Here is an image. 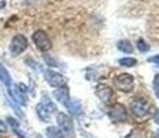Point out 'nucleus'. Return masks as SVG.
<instances>
[{
    "label": "nucleus",
    "instance_id": "nucleus-20",
    "mask_svg": "<svg viewBox=\"0 0 159 138\" xmlns=\"http://www.w3.org/2000/svg\"><path fill=\"white\" fill-rule=\"evenodd\" d=\"M7 133V126H6L4 122L0 120V136H3V134Z\"/></svg>",
    "mask_w": 159,
    "mask_h": 138
},
{
    "label": "nucleus",
    "instance_id": "nucleus-16",
    "mask_svg": "<svg viewBox=\"0 0 159 138\" xmlns=\"http://www.w3.org/2000/svg\"><path fill=\"white\" fill-rule=\"evenodd\" d=\"M47 137L48 138H61L62 136H61L60 130H57L56 127H48L47 128Z\"/></svg>",
    "mask_w": 159,
    "mask_h": 138
},
{
    "label": "nucleus",
    "instance_id": "nucleus-15",
    "mask_svg": "<svg viewBox=\"0 0 159 138\" xmlns=\"http://www.w3.org/2000/svg\"><path fill=\"white\" fill-rule=\"evenodd\" d=\"M119 64H120L122 66L131 68V66H134L137 64V61L134 60V58H131V57H126V58H120V60H119Z\"/></svg>",
    "mask_w": 159,
    "mask_h": 138
},
{
    "label": "nucleus",
    "instance_id": "nucleus-2",
    "mask_svg": "<svg viewBox=\"0 0 159 138\" xmlns=\"http://www.w3.org/2000/svg\"><path fill=\"white\" fill-rule=\"evenodd\" d=\"M130 110L133 113L134 118L137 119H144L151 112V105L143 98H134L130 104Z\"/></svg>",
    "mask_w": 159,
    "mask_h": 138
},
{
    "label": "nucleus",
    "instance_id": "nucleus-6",
    "mask_svg": "<svg viewBox=\"0 0 159 138\" xmlns=\"http://www.w3.org/2000/svg\"><path fill=\"white\" fill-rule=\"evenodd\" d=\"M108 115H109V118H111V120H114V122H127V119H129L127 110L122 104H115V105H112Z\"/></svg>",
    "mask_w": 159,
    "mask_h": 138
},
{
    "label": "nucleus",
    "instance_id": "nucleus-8",
    "mask_svg": "<svg viewBox=\"0 0 159 138\" xmlns=\"http://www.w3.org/2000/svg\"><path fill=\"white\" fill-rule=\"evenodd\" d=\"M96 94H97V97L100 98V100H102V101H109L112 98V96H114V91H112V88L109 87V86H107V84H98L96 87Z\"/></svg>",
    "mask_w": 159,
    "mask_h": 138
},
{
    "label": "nucleus",
    "instance_id": "nucleus-11",
    "mask_svg": "<svg viewBox=\"0 0 159 138\" xmlns=\"http://www.w3.org/2000/svg\"><path fill=\"white\" fill-rule=\"evenodd\" d=\"M54 97L57 98L60 102L65 104L66 101L69 100V88L66 87V86H64V87H60L57 88L56 91H54Z\"/></svg>",
    "mask_w": 159,
    "mask_h": 138
},
{
    "label": "nucleus",
    "instance_id": "nucleus-14",
    "mask_svg": "<svg viewBox=\"0 0 159 138\" xmlns=\"http://www.w3.org/2000/svg\"><path fill=\"white\" fill-rule=\"evenodd\" d=\"M7 122H8V124H10L11 127H13V130L15 131V134H17L18 137H20V138H26V137L22 134V131H21L20 126H18V122L15 120L14 118H11V116H8V118H7Z\"/></svg>",
    "mask_w": 159,
    "mask_h": 138
},
{
    "label": "nucleus",
    "instance_id": "nucleus-21",
    "mask_svg": "<svg viewBox=\"0 0 159 138\" xmlns=\"http://www.w3.org/2000/svg\"><path fill=\"white\" fill-rule=\"evenodd\" d=\"M148 62H152V64H157V65L159 66V54L154 55V57H149L148 58Z\"/></svg>",
    "mask_w": 159,
    "mask_h": 138
},
{
    "label": "nucleus",
    "instance_id": "nucleus-9",
    "mask_svg": "<svg viewBox=\"0 0 159 138\" xmlns=\"http://www.w3.org/2000/svg\"><path fill=\"white\" fill-rule=\"evenodd\" d=\"M64 105L66 106V109H68L73 116H79V115H82V110H83V108H82L80 101L76 100V98H73V100H71V98H69V100L66 101V102L64 104Z\"/></svg>",
    "mask_w": 159,
    "mask_h": 138
},
{
    "label": "nucleus",
    "instance_id": "nucleus-22",
    "mask_svg": "<svg viewBox=\"0 0 159 138\" xmlns=\"http://www.w3.org/2000/svg\"><path fill=\"white\" fill-rule=\"evenodd\" d=\"M154 120L157 122V123L159 124V109L157 110V113H155V116H154Z\"/></svg>",
    "mask_w": 159,
    "mask_h": 138
},
{
    "label": "nucleus",
    "instance_id": "nucleus-4",
    "mask_svg": "<svg viewBox=\"0 0 159 138\" xmlns=\"http://www.w3.org/2000/svg\"><path fill=\"white\" fill-rule=\"evenodd\" d=\"M28 47V40H26L25 36L22 35H15L13 39H11L10 43V51L13 55H20L22 54L24 51Z\"/></svg>",
    "mask_w": 159,
    "mask_h": 138
},
{
    "label": "nucleus",
    "instance_id": "nucleus-7",
    "mask_svg": "<svg viewBox=\"0 0 159 138\" xmlns=\"http://www.w3.org/2000/svg\"><path fill=\"white\" fill-rule=\"evenodd\" d=\"M44 76H46V80H47V83L51 86V87H64L66 83V79L64 78L61 73L58 72H54V70L51 69H47L44 70Z\"/></svg>",
    "mask_w": 159,
    "mask_h": 138
},
{
    "label": "nucleus",
    "instance_id": "nucleus-19",
    "mask_svg": "<svg viewBox=\"0 0 159 138\" xmlns=\"http://www.w3.org/2000/svg\"><path fill=\"white\" fill-rule=\"evenodd\" d=\"M44 61H46V62H47L50 66H58V65H60V64H58L57 61L54 60V58H50L48 55H44ZM58 68H60V66H58Z\"/></svg>",
    "mask_w": 159,
    "mask_h": 138
},
{
    "label": "nucleus",
    "instance_id": "nucleus-10",
    "mask_svg": "<svg viewBox=\"0 0 159 138\" xmlns=\"http://www.w3.org/2000/svg\"><path fill=\"white\" fill-rule=\"evenodd\" d=\"M36 113H38L39 119H40L42 122H48L50 120V116L53 115V113L50 112V109H48L43 102H40V104L36 105Z\"/></svg>",
    "mask_w": 159,
    "mask_h": 138
},
{
    "label": "nucleus",
    "instance_id": "nucleus-1",
    "mask_svg": "<svg viewBox=\"0 0 159 138\" xmlns=\"http://www.w3.org/2000/svg\"><path fill=\"white\" fill-rule=\"evenodd\" d=\"M57 123L58 130H60L62 138H72L75 136V127H73V122L65 113H58L57 115Z\"/></svg>",
    "mask_w": 159,
    "mask_h": 138
},
{
    "label": "nucleus",
    "instance_id": "nucleus-3",
    "mask_svg": "<svg viewBox=\"0 0 159 138\" xmlns=\"http://www.w3.org/2000/svg\"><path fill=\"white\" fill-rule=\"evenodd\" d=\"M32 40L35 43V46L40 51H48L51 48V40L48 39V35L44 30L39 29L32 35Z\"/></svg>",
    "mask_w": 159,
    "mask_h": 138
},
{
    "label": "nucleus",
    "instance_id": "nucleus-18",
    "mask_svg": "<svg viewBox=\"0 0 159 138\" xmlns=\"http://www.w3.org/2000/svg\"><path fill=\"white\" fill-rule=\"evenodd\" d=\"M152 87H154L155 96H157L158 100H159V75H157V76L154 78V82H152Z\"/></svg>",
    "mask_w": 159,
    "mask_h": 138
},
{
    "label": "nucleus",
    "instance_id": "nucleus-17",
    "mask_svg": "<svg viewBox=\"0 0 159 138\" xmlns=\"http://www.w3.org/2000/svg\"><path fill=\"white\" fill-rule=\"evenodd\" d=\"M137 48H139L141 53H147V51L149 50V46L147 44L143 39H139V42H137Z\"/></svg>",
    "mask_w": 159,
    "mask_h": 138
},
{
    "label": "nucleus",
    "instance_id": "nucleus-12",
    "mask_svg": "<svg viewBox=\"0 0 159 138\" xmlns=\"http://www.w3.org/2000/svg\"><path fill=\"white\" fill-rule=\"evenodd\" d=\"M118 50L122 51V53H126V54H131L133 53V46L129 40H119L118 42Z\"/></svg>",
    "mask_w": 159,
    "mask_h": 138
},
{
    "label": "nucleus",
    "instance_id": "nucleus-23",
    "mask_svg": "<svg viewBox=\"0 0 159 138\" xmlns=\"http://www.w3.org/2000/svg\"><path fill=\"white\" fill-rule=\"evenodd\" d=\"M4 7H6V2L4 0H0V11H2Z\"/></svg>",
    "mask_w": 159,
    "mask_h": 138
},
{
    "label": "nucleus",
    "instance_id": "nucleus-13",
    "mask_svg": "<svg viewBox=\"0 0 159 138\" xmlns=\"http://www.w3.org/2000/svg\"><path fill=\"white\" fill-rule=\"evenodd\" d=\"M0 80L7 86V88H11V78H10V75H8L7 69H6L2 64H0Z\"/></svg>",
    "mask_w": 159,
    "mask_h": 138
},
{
    "label": "nucleus",
    "instance_id": "nucleus-5",
    "mask_svg": "<svg viewBox=\"0 0 159 138\" xmlns=\"http://www.w3.org/2000/svg\"><path fill=\"white\" fill-rule=\"evenodd\" d=\"M115 86L118 87V90L120 91H130L134 86V79L133 76L129 73H120L119 76H116L115 79Z\"/></svg>",
    "mask_w": 159,
    "mask_h": 138
}]
</instances>
